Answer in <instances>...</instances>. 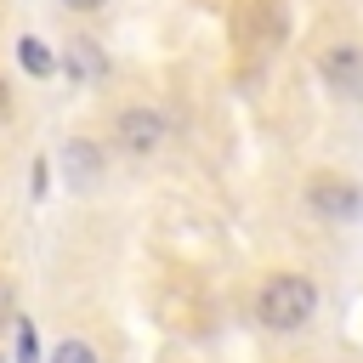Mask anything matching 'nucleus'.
Returning a JSON list of instances; mask_svg holds the SVG:
<instances>
[{
	"mask_svg": "<svg viewBox=\"0 0 363 363\" xmlns=\"http://www.w3.org/2000/svg\"><path fill=\"white\" fill-rule=\"evenodd\" d=\"M318 318V284L306 272H272L255 289V323L272 335H295Z\"/></svg>",
	"mask_w": 363,
	"mask_h": 363,
	"instance_id": "nucleus-1",
	"label": "nucleus"
},
{
	"mask_svg": "<svg viewBox=\"0 0 363 363\" xmlns=\"http://www.w3.org/2000/svg\"><path fill=\"white\" fill-rule=\"evenodd\" d=\"M301 204L323 227H352L363 216V182H352L346 170H312L306 187H301Z\"/></svg>",
	"mask_w": 363,
	"mask_h": 363,
	"instance_id": "nucleus-2",
	"label": "nucleus"
},
{
	"mask_svg": "<svg viewBox=\"0 0 363 363\" xmlns=\"http://www.w3.org/2000/svg\"><path fill=\"white\" fill-rule=\"evenodd\" d=\"M170 142V113L153 108V102H125L113 113V147L130 153V159H147Z\"/></svg>",
	"mask_w": 363,
	"mask_h": 363,
	"instance_id": "nucleus-3",
	"label": "nucleus"
},
{
	"mask_svg": "<svg viewBox=\"0 0 363 363\" xmlns=\"http://www.w3.org/2000/svg\"><path fill=\"white\" fill-rule=\"evenodd\" d=\"M318 79L335 96H363V45L357 40H329L318 51Z\"/></svg>",
	"mask_w": 363,
	"mask_h": 363,
	"instance_id": "nucleus-4",
	"label": "nucleus"
},
{
	"mask_svg": "<svg viewBox=\"0 0 363 363\" xmlns=\"http://www.w3.org/2000/svg\"><path fill=\"white\" fill-rule=\"evenodd\" d=\"M57 68H62L74 85H102V79L113 74V62H108V51H102L96 34H68L62 51H57Z\"/></svg>",
	"mask_w": 363,
	"mask_h": 363,
	"instance_id": "nucleus-5",
	"label": "nucleus"
},
{
	"mask_svg": "<svg viewBox=\"0 0 363 363\" xmlns=\"http://www.w3.org/2000/svg\"><path fill=\"white\" fill-rule=\"evenodd\" d=\"M57 164H62V182H68L74 193H91V187L102 182V170H108V153H102V142H91V136H68L62 153H57Z\"/></svg>",
	"mask_w": 363,
	"mask_h": 363,
	"instance_id": "nucleus-6",
	"label": "nucleus"
},
{
	"mask_svg": "<svg viewBox=\"0 0 363 363\" xmlns=\"http://www.w3.org/2000/svg\"><path fill=\"white\" fill-rule=\"evenodd\" d=\"M17 68H23L28 79H51V74H57V51H51L40 34H23V40H17Z\"/></svg>",
	"mask_w": 363,
	"mask_h": 363,
	"instance_id": "nucleus-7",
	"label": "nucleus"
},
{
	"mask_svg": "<svg viewBox=\"0 0 363 363\" xmlns=\"http://www.w3.org/2000/svg\"><path fill=\"white\" fill-rule=\"evenodd\" d=\"M45 363H102V357H96V346H91V340L68 335V340H62V346H57V352H51Z\"/></svg>",
	"mask_w": 363,
	"mask_h": 363,
	"instance_id": "nucleus-8",
	"label": "nucleus"
},
{
	"mask_svg": "<svg viewBox=\"0 0 363 363\" xmlns=\"http://www.w3.org/2000/svg\"><path fill=\"white\" fill-rule=\"evenodd\" d=\"M17 363H40V335L28 318H17Z\"/></svg>",
	"mask_w": 363,
	"mask_h": 363,
	"instance_id": "nucleus-9",
	"label": "nucleus"
},
{
	"mask_svg": "<svg viewBox=\"0 0 363 363\" xmlns=\"http://www.w3.org/2000/svg\"><path fill=\"white\" fill-rule=\"evenodd\" d=\"M6 323H17V289L0 278V329H6Z\"/></svg>",
	"mask_w": 363,
	"mask_h": 363,
	"instance_id": "nucleus-10",
	"label": "nucleus"
},
{
	"mask_svg": "<svg viewBox=\"0 0 363 363\" xmlns=\"http://www.w3.org/2000/svg\"><path fill=\"white\" fill-rule=\"evenodd\" d=\"M62 11H74V17H96V11H108L113 0H57Z\"/></svg>",
	"mask_w": 363,
	"mask_h": 363,
	"instance_id": "nucleus-11",
	"label": "nucleus"
},
{
	"mask_svg": "<svg viewBox=\"0 0 363 363\" xmlns=\"http://www.w3.org/2000/svg\"><path fill=\"white\" fill-rule=\"evenodd\" d=\"M45 187H51V164L34 159V199H45Z\"/></svg>",
	"mask_w": 363,
	"mask_h": 363,
	"instance_id": "nucleus-12",
	"label": "nucleus"
},
{
	"mask_svg": "<svg viewBox=\"0 0 363 363\" xmlns=\"http://www.w3.org/2000/svg\"><path fill=\"white\" fill-rule=\"evenodd\" d=\"M6 102H11V96H6V85H0V113H6Z\"/></svg>",
	"mask_w": 363,
	"mask_h": 363,
	"instance_id": "nucleus-13",
	"label": "nucleus"
},
{
	"mask_svg": "<svg viewBox=\"0 0 363 363\" xmlns=\"http://www.w3.org/2000/svg\"><path fill=\"white\" fill-rule=\"evenodd\" d=\"M0 363H6V357H0Z\"/></svg>",
	"mask_w": 363,
	"mask_h": 363,
	"instance_id": "nucleus-14",
	"label": "nucleus"
}]
</instances>
